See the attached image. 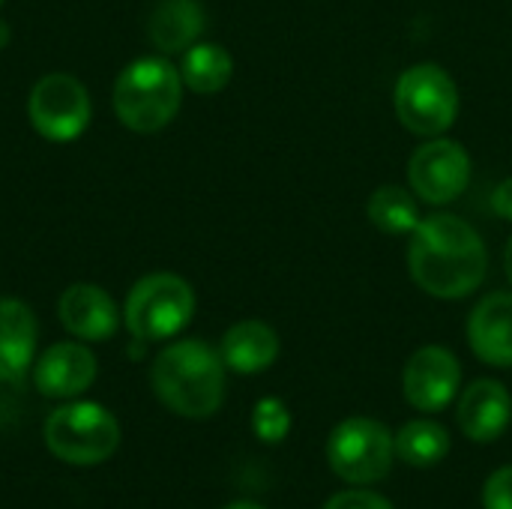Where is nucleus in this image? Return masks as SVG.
Wrapping results in <instances>:
<instances>
[{
    "label": "nucleus",
    "instance_id": "39448f33",
    "mask_svg": "<svg viewBox=\"0 0 512 509\" xmlns=\"http://www.w3.org/2000/svg\"><path fill=\"white\" fill-rule=\"evenodd\" d=\"M126 327L135 339L159 342L177 336L195 315V291L174 273H153L126 297Z\"/></svg>",
    "mask_w": 512,
    "mask_h": 509
},
{
    "label": "nucleus",
    "instance_id": "bb28decb",
    "mask_svg": "<svg viewBox=\"0 0 512 509\" xmlns=\"http://www.w3.org/2000/svg\"><path fill=\"white\" fill-rule=\"evenodd\" d=\"M0 3H3V0H0Z\"/></svg>",
    "mask_w": 512,
    "mask_h": 509
},
{
    "label": "nucleus",
    "instance_id": "f3484780",
    "mask_svg": "<svg viewBox=\"0 0 512 509\" xmlns=\"http://www.w3.org/2000/svg\"><path fill=\"white\" fill-rule=\"evenodd\" d=\"M204 30V9L198 0H159L147 18V36L162 54L186 51Z\"/></svg>",
    "mask_w": 512,
    "mask_h": 509
},
{
    "label": "nucleus",
    "instance_id": "9d476101",
    "mask_svg": "<svg viewBox=\"0 0 512 509\" xmlns=\"http://www.w3.org/2000/svg\"><path fill=\"white\" fill-rule=\"evenodd\" d=\"M462 387V366L450 348L441 345H426L420 348L402 375V390L405 399L426 414L444 411Z\"/></svg>",
    "mask_w": 512,
    "mask_h": 509
},
{
    "label": "nucleus",
    "instance_id": "423d86ee",
    "mask_svg": "<svg viewBox=\"0 0 512 509\" xmlns=\"http://www.w3.org/2000/svg\"><path fill=\"white\" fill-rule=\"evenodd\" d=\"M48 450L69 465H99L120 447V426L111 411L93 402L57 408L45 423Z\"/></svg>",
    "mask_w": 512,
    "mask_h": 509
},
{
    "label": "nucleus",
    "instance_id": "b1692460",
    "mask_svg": "<svg viewBox=\"0 0 512 509\" xmlns=\"http://www.w3.org/2000/svg\"><path fill=\"white\" fill-rule=\"evenodd\" d=\"M492 210H495L501 219L512 222V177H507V180L492 192Z\"/></svg>",
    "mask_w": 512,
    "mask_h": 509
},
{
    "label": "nucleus",
    "instance_id": "f03ea898",
    "mask_svg": "<svg viewBox=\"0 0 512 509\" xmlns=\"http://www.w3.org/2000/svg\"><path fill=\"white\" fill-rule=\"evenodd\" d=\"M153 390L174 414L204 420L225 399V360L198 339L168 345L153 363Z\"/></svg>",
    "mask_w": 512,
    "mask_h": 509
},
{
    "label": "nucleus",
    "instance_id": "0eeeda50",
    "mask_svg": "<svg viewBox=\"0 0 512 509\" xmlns=\"http://www.w3.org/2000/svg\"><path fill=\"white\" fill-rule=\"evenodd\" d=\"M393 435L384 423L372 417L342 420L327 441V462L336 477L351 486H372L390 474L393 465Z\"/></svg>",
    "mask_w": 512,
    "mask_h": 509
},
{
    "label": "nucleus",
    "instance_id": "5701e85b",
    "mask_svg": "<svg viewBox=\"0 0 512 509\" xmlns=\"http://www.w3.org/2000/svg\"><path fill=\"white\" fill-rule=\"evenodd\" d=\"M324 509H393V504L381 495L363 492V489H351V492H339L333 495Z\"/></svg>",
    "mask_w": 512,
    "mask_h": 509
},
{
    "label": "nucleus",
    "instance_id": "dca6fc26",
    "mask_svg": "<svg viewBox=\"0 0 512 509\" xmlns=\"http://www.w3.org/2000/svg\"><path fill=\"white\" fill-rule=\"evenodd\" d=\"M219 354L228 369H234L240 375H258L276 363L279 336L264 321H240L222 336Z\"/></svg>",
    "mask_w": 512,
    "mask_h": 509
},
{
    "label": "nucleus",
    "instance_id": "a211bd4d",
    "mask_svg": "<svg viewBox=\"0 0 512 509\" xmlns=\"http://www.w3.org/2000/svg\"><path fill=\"white\" fill-rule=\"evenodd\" d=\"M393 444H396V456L405 465H411L417 471H426V468H435L438 462L447 459L450 432L435 420H411V423H405L399 429Z\"/></svg>",
    "mask_w": 512,
    "mask_h": 509
},
{
    "label": "nucleus",
    "instance_id": "2eb2a0df",
    "mask_svg": "<svg viewBox=\"0 0 512 509\" xmlns=\"http://www.w3.org/2000/svg\"><path fill=\"white\" fill-rule=\"evenodd\" d=\"M36 354V318L21 300H0V381H21Z\"/></svg>",
    "mask_w": 512,
    "mask_h": 509
},
{
    "label": "nucleus",
    "instance_id": "412c9836",
    "mask_svg": "<svg viewBox=\"0 0 512 509\" xmlns=\"http://www.w3.org/2000/svg\"><path fill=\"white\" fill-rule=\"evenodd\" d=\"M252 429H255V435H258L264 444H279V441H285L288 432H291V411L285 408L282 399L267 396V399H261V402L255 405V411H252Z\"/></svg>",
    "mask_w": 512,
    "mask_h": 509
},
{
    "label": "nucleus",
    "instance_id": "ddd939ff",
    "mask_svg": "<svg viewBox=\"0 0 512 509\" xmlns=\"http://www.w3.org/2000/svg\"><path fill=\"white\" fill-rule=\"evenodd\" d=\"M36 390L51 399H72L96 381V357L78 342L51 345L33 372Z\"/></svg>",
    "mask_w": 512,
    "mask_h": 509
},
{
    "label": "nucleus",
    "instance_id": "1a4fd4ad",
    "mask_svg": "<svg viewBox=\"0 0 512 509\" xmlns=\"http://www.w3.org/2000/svg\"><path fill=\"white\" fill-rule=\"evenodd\" d=\"M411 192L435 207L453 204L471 183V156L459 141L444 135L429 138L408 159Z\"/></svg>",
    "mask_w": 512,
    "mask_h": 509
},
{
    "label": "nucleus",
    "instance_id": "393cba45",
    "mask_svg": "<svg viewBox=\"0 0 512 509\" xmlns=\"http://www.w3.org/2000/svg\"><path fill=\"white\" fill-rule=\"evenodd\" d=\"M504 267H507V279L512 282V237L510 243H507V252H504Z\"/></svg>",
    "mask_w": 512,
    "mask_h": 509
},
{
    "label": "nucleus",
    "instance_id": "6ab92c4d",
    "mask_svg": "<svg viewBox=\"0 0 512 509\" xmlns=\"http://www.w3.org/2000/svg\"><path fill=\"white\" fill-rule=\"evenodd\" d=\"M234 75V60L222 45L213 42H195L186 48L180 63V78L195 93H219Z\"/></svg>",
    "mask_w": 512,
    "mask_h": 509
},
{
    "label": "nucleus",
    "instance_id": "f257e3e1",
    "mask_svg": "<svg viewBox=\"0 0 512 509\" xmlns=\"http://www.w3.org/2000/svg\"><path fill=\"white\" fill-rule=\"evenodd\" d=\"M489 270V252L474 225L453 213L420 219L408 246L411 279L438 300H462L474 294Z\"/></svg>",
    "mask_w": 512,
    "mask_h": 509
},
{
    "label": "nucleus",
    "instance_id": "9b49d317",
    "mask_svg": "<svg viewBox=\"0 0 512 509\" xmlns=\"http://www.w3.org/2000/svg\"><path fill=\"white\" fill-rule=\"evenodd\" d=\"M456 420H459V429L465 432V438H471L474 444L498 441L512 420V399L507 387L492 378L474 381L459 396Z\"/></svg>",
    "mask_w": 512,
    "mask_h": 509
},
{
    "label": "nucleus",
    "instance_id": "aec40b11",
    "mask_svg": "<svg viewBox=\"0 0 512 509\" xmlns=\"http://www.w3.org/2000/svg\"><path fill=\"white\" fill-rule=\"evenodd\" d=\"M366 216L369 222L384 231V234H414V228L420 225V207H417V198L414 192L402 189V186H378L372 195H369V204H366Z\"/></svg>",
    "mask_w": 512,
    "mask_h": 509
},
{
    "label": "nucleus",
    "instance_id": "4be33fe9",
    "mask_svg": "<svg viewBox=\"0 0 512 509\" xmlns=\"http://www.w3.org/2000/svg\"><path fill=\"white\" fill-rule=\"evenodd\" d=\"M483 507L486 509H512V465L498 468L486 486H483Z\"/></svg>",
    "mask_w": 512,
    "mask_h": 509
},
{
    "label": "nucleus",
    "instance_id": "f8f14e48",
    "mask_svg": "<svg viewBox=\"0 0 512 509\" xmlns=\"http://www.w3.org/2000/svg\"><path fill=\"white\" fill-rule=\"evenodd\" d=\"M471 351L498 369L512 366V294L495 291L483 297L468 318Z\"/></svg>",
    "mask_w": 512,
    "mask_h": 509
},
{
    "label": "nucleus",
    "instance_id": "7ed1b4c3",
    "mask_svg": "<svg viewBox=\"0 0 512 509\" xmlns=\"http://www.w3.org/2000/svg\"><path fill=\"white\" fill-rule=\"evenodd\" d=\"M183 99V78L165 57H141L129 63L114 84V111L132 132L165 129Z\"/></svg>",
    "mask_w": 512,
    "mask_h": 509
},
{
    "label": "nucleus",
    "instance_id": "a878e982",
    "mask_svg": "<svg viewBox=\"0 0 512 509\" xmlns=\"http://www.w3.org/2000/svg\"><path fill=\"white\" fill-rule=\"evenodd\" d=\"M225 509H267V507H261V504H252V501H240V504H231V507H225Z\"/></svg>",
    "mask_w": 512,
    "mask_h": 509
},
{
    "label": "nucleus",
    "instance_id": "4468645a",
    "mask_svg": "<svg viewBox=\"0 0 512 509\" xmlns=\"http://www.w3.org/2000/svg\"><path fill=\"white\" fill-rule=\"evenodd\" d=\"M60 321L84 342H105L117 330V306L99 285H72L60 297Z\"/></svg>",
    "mask_w": 512,
    "mask_h": 509
},
{
    "label": "nucleus",
    "instance_id": "20e7f679",
    "mask_svg": "<svg viewBox=\"0 0 512 509\" xmlns=\"http://www.w3.org/2000/svg\"><path fill=\"white\" fill-rule=\"evenodd\" d=\"M393 108L408 132L420 138H438L459 117V87L438 63H417L399 75Z\"/></svg>",
    "mask_w": 512,
    "mask_h": 509
},
{
    "label": "nucleus",
    "instance_id": "6e6552de",
    "mask_svg": "<svg viewBox=\"0 0 512 509\" xmlns=\"http://www.w3.org/2000/svg\"><path fill=\"white\" fill-rule=\"evenodd\" d=\"M30 123L48 141H75L90 123L87 87L66 72H51L30 90Z\"/></svg>",
    "mask_w": 512,
    "mask_h": 509
}]
</instances>
